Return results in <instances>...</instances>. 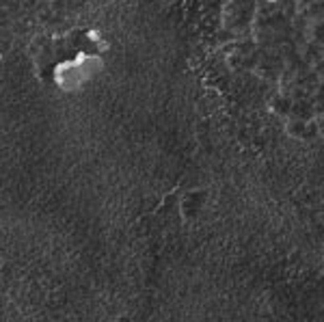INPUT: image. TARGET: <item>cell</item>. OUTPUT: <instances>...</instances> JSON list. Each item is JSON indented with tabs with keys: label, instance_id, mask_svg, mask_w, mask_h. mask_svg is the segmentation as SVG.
Segmentation results:
<instances>
[{
	"label": "cell",
	"instance_id": "6da1fadb",
	"mask_svg": "<svg viewBox=\"0 0 324 322\" xmlns=\"http://www.w3.org/2000/svg\"><path fill=\"white\" fill-rule=\"evenodd\" d=\"M87 39H89V41H93V44H98V41L102 39V35H100V30H95V28H91V30L87 33Z\"/></svg>",
	"mask_w": 324,
	"mask_h": 322
},
{
	"label": "cell",
	"instance_id": "7a4b0ae2",
	"mask_svg": "<svg viewBox=\"0 0 324 322\" xmlns=\"http://www.w3.org/2000/svg\"><path fill=\"white\" fill-rule=\"evenodd\" d=\"M0 61H3V54H0Z\"/></svg>",
	"mask_w": 324,
	"mask_h": 322
}]
</instances>
